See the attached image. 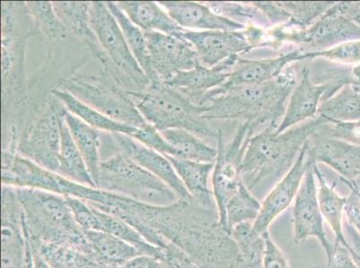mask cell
Returning <instances> with one entry per match:
<instances>
[{
    "label": "cell",
    "instance_id": "16",
    "mask_svg": "<svg viewBox=\"0 0 360 268\" xmlns=\"http://www.w3.org/2000/svg\"><path fill=\"white\" fill-rule=\"evenodd\" d=\"M307 145L309 142L303 146L292 168L261 202L259 215L252 225V231L257 236L267 232L271 223L295 201L307 168Z\"/></svg>",
    "mask_w": 360,
    "mask_h": 268
},
{
    "label": "cell",
    "instance_id": "41",
    "mask_svg": "<svg viewBox=\"0 0 360 268\" xmlns=\"http://www.w3.org/2000/svg\"><path fill=\"white\" fill-rule=\"evenodd\" d=\"M319 132L330 138L360 146V120L355 122H329L321 126Z\"/></svg>",
    "mask_w": 360,
    "mask_h": 268
},
{
    "label": "cell",
    "instance_id": "2",
    "mask_svg": "<svg viewBox=\"0 0 360 268\" xmlns=\"http://www.w3.org/2000/svg\"><path fill=\"white\" fill-rule=\"evenodd\" d=\"M296 84L295 73L287 68L267 83L243 85L216 94L200 106L202 117L207 121L243 120L255 135L260 127L279 126Z\"/></svg>",
    "mask_w": 360,
    "mask_h": 268
},
{
    "label": "cell",
    "instance_id": "45",
    "mask_svg": "<svg viewBox=\"0 0 360 268\" xmlns=\"http://www.w3.org/2000/svg\"><path fill=\"white\" fill-rule=\"evenodd\" d=\"M343 232L347 241L346 248L356 266L360 268V234L347 220L343 222Z\"/></svg>",
    "mask_w": 360,
    "mask_h": 268
},
{
    "label": "cell",
    "instance_id": "48",
    "mask_svg": "<svg viewBox=\"0 0 360 268\" xmlns=\"http://www.w3.org/2000/svg\"><path fill=\"white\" fill-rule=\"evenodd\" d=\"M119 268H165L159 258L140 254Z\"/></svg>",
    "mask_w": 360,
    "mask_h": 268
},
{
    "label": "cell",
    "instance_id": "46",
    "mask_svg": "<svg viewBox=\"0 0 360 268\" xmlns=\"http://www.w3.org/2000/svg\"><path fill=\"white\" fill-rule=\"evenodd\" d=\"M327 268H359L342 245L335 246L332 257L327 261Z\"/></svg>",
    "mask_w": 360,
    "mask_h": 268
},
{
    "label": "cell",
    "instance_id": "34",
    "mask_svg": "<svg viewBox=\"0 0 360 268\" xmlns=\"http://www.w3.org/2000/svg\"><path fill=\"white\" fill-rule=\"evenodd\" d=\"M261 202L244 182L226 208L225 227L231 234L233 228L244 223H254L261 210Z\"/></svg>",
    "mask_w": 360,
    "mask_h": 268
},
{
    "label": "cell",
    "instance_id": "19",
    "mask_svg": "<svg viewBox=\"0 0 360 268\" xmlns=\"http://www.w3.org/2000/svg\"><path fill=\"white\" fill-rule=\"evenodd\" d=\"M307 156L338 173L340 178L355 181L360 178V146L330 138L316 130L309 140Z\"/></svg>",
    "mask_w": 360,
    "mask_h": 268
},
{
    "label": "cell",
    "instance_id": "6",
    "mask_svg": "<svg viewBox=\"0 0 360 268\" xmlns=\"http://www.w3.org/2000/svg\"><path fill=\"white\" fill-rule=\"evenodd\" d=\"M97 188L153 206H168L179 201L165 182L119 149L101 162Z\"/></svg>",
    "mask_w": 360,
    "mask_h": 268
},
{
    "label": "cell",
    "instance_id": "24",
    "mask_svg": "<svg viewBox=\"0 0 360 268\" xmlns=\"http://www.w3.org/2000/svg\"><path fill=\"white\" fill-rule=\"evenodd\" d=\"M117 6L130 21L143 32H156L183 38L186 30L179 27L167 12L155 1H117Z\"/></svg>",
    "mask_w": 360,
    "mask_h": 268
},
{
    "label": "cell",
    "instance_id": "36",
    "mask_svg": "<svg viewBox=\"0 0 360 268\" xmlns=\"http://www.w3.org/2000/svg\"><path fill=\"white\" fill-rule=\"evenodd\" d=\"M52 6L67 30L91 41L96 40L90 25V2L54 1Z\"/></svg>",
    "mask_w": 360,
    "mask_h": 268
},
{
    "label": "cell",
    "instance_id": "28",
    "mask_svg": "<svg viewBox=\"0 0 360 268\" xmlns=\"http://www.w3.org/2000/svg\"><path fill=\"white\" fill-rule=\"evenodd\" d=\"M314 168H315L321 213L335 234V243L333 246L342 245L347 248L345 232H343V215H345L346 197H343L337 192L335 182L332 185L327 182L325 175L317 166L316 163Z\"/></svg>",
    "mask_w": 360,
    "mask_h": 268
},
{
    "label": "cell",
    "instance_id": "32",
    "mask_svg": "<svg viewBox=\"0 0 360 268\" xmlns=\"http://www.w3.org/2000/svg\"><path fill=\"white\" fill-rule=\"evenodd\" d=\"M30 245L51 268H103L89 251L74 245Z\"/></svg>",
    "mask_w": 360,
    "mask_h": 268
},
{
    "label": "cell",
    "instance_id": "50",
    "mask_svg": "<svg viewBox=\"0 0 360 268\" xmlns=\"http://www.w3.org/2000/svg\"><path fill=\"white\" fill-rule=\"evenodd\" d=\"M26 241H27V251H26V254H27V255H26V267L25 268H34V266H32V250H31L30 243H29L27 237H26Z\"/></svg>",
    "mask_w": 360,
    "mask_h": 268
},
{
    "label": "cell",
    "instance_id": "31",
    "mask_svg": "<svg viewBox=\"0 0 360 268\" xmlns=\"http://www.w3.org/2000/svg\"><path fill=\"white\" fill-rule=\"evenodd\" d=\"M105 2L110 11L112 13L114 18H115L117 22H119L131 53H132L134 58H136L137 63H139L140 67L142 68L143 73H145L147 78H148L150 83H160L155 72L153 70L145 32L141 30L139 26L133 24V22L130 21V19L127 18L125 13L121 11L119 6H117L115 2Z\"/></svg>",
    "mask_w": 360,
    "mask_h": 268
},
{
    "label": "cell",
    "instance_id": "14",
    "mask_svg": "<svg viewBox=\"0 0 360 268\" xmlns=\"http://www.w3.org/2000/svg\"><path fill=\"white\" fill-rule=\"evenodd\" d=\"M1 268H25V217L15 187L2 185Z\"/></svg>",
    "mask_w": 360,
    "mask_h": 268
},
{
    "label": "cell",
    "instance_id": "13",
    "mask_svg": "<svg viewBox=\"0 0 360 268\" xmlns=\"http://www.w3.org/2000/svg\"><path fill=\"white\" fill-rule=\"evenodd\" d=\"M153 72L160 83L172 79L180 71L200 64L194 47L184 38L162 32H145Z\"/></svg>",
    "mask_w": 360,
    "mask_h": 268
},
{
    "label": "cell",
    "instance_id": "10",
    "mask_svg": "<svg viewBox=\"0 0 360 268\" xmlns=\"http://www.w3.org/2000/svg\"><path fill=\"white\" fill-rule=\"evenodd\" d=\"M89 16L91 31L96 36L98 43L109 55L114 65L139 86H146L150 83L131 53L119 22L110 11L106 2H90Z\"/></svg>",
    "mask_w": 360,
    "mask_h": 268
},
{
    "label": "cell",
    "instance_id": "20",
    "mask_svg": "<svg viewBox=\"0 0 360 268\" xmlns=\"http://www.w3.org/2000/svg\"><path fill=\"white\" fill-rule=\"evenodd\" d=\"M176 25L184 30L242 31L245 25L217 14L207 4L192 1H159Z\"/></svg>",
    "mask_w": 360,
    "mask_h": 268
},
{
    "label": "cell",
    "instance_id": "25",
    "mask_svg": "<svg viewBox=\"0 0 360 268\" xmlns=\"http://www.w3.org/2000/svg\"><path fill=\"white\" fill-rule=\"evenodd\" d=\"M174 166L176 174L181 179L193 201L206 208H212L214 204L212 189L209 188L210 178L214 168V163H202L176 158L165 155Z\"/></svg>",
    "mask_w": 360,
    "mask_h": 268
},
{
    "label": "cell",
    "instance_id": "21",
    "mask_svg": "<svg viewBox=\"0 0 360 268\" xmlns=\"http://www.w3.org/2000/svg\"><path fill=\"white\" fill-rule=\"evenodd\" d=\"M330 83L316 84L311 78L310 70L304 67L301 78L290 93L285 113L276 130L280 134L317 116L320 103L322 102Z\"/></svg>",
    "mask_w": 360,
    "mask_h": 268
},
{
    "label": "cell",
    "instance_id": "11",
    "mask_svg": "<svg viewBox=\"0 0 360 268\" xmlns=\"http://www.w3.org/2000/svg\"><path fill=\"white\" fill-rule=\"evenodd\" d=\"M315 161L307 156V168L301 182L293 206L294 243H301L310 237L316 238L325 250L327 261L332 257L335 246L330 243L323 227L321 213L317 182L315 174Z\"/></svg>",
    "mask_w": 360,
    "mask_h": 268
},
{
    "label": "cell",
    "instance_id": "44",
    "mask_svg": "<svg viewBox=\"0 0 360 268\" xmlns=\"http://www.w3.org/2000/svg\"><path fill=\"white\" fill-rule=\"evenodd\" d=\"M340 181L348 186L349 194L346 197L345 215L346 220L360 234V192L352 182L340 178Z\"/></svg>",
    "mask_w": 360,
    "mask_h": 268
},
{
    "label": "cell",
    "instance_id": "18",
    "mask_svg": "<svg viewBox=\"0 0 360 268\" xmlns=\"http://www.w3.org/2000/svg\"><path fill=\"white\" fill-rule=\"evenodd\" d=\"M111 135L113 136L117 148L120 152L165 182L175 192L180 201H193L181 179L176 174L174 166L165 155L125 134L114 133Z\"/></svg>",
    "mask_w": 360,
    "mask_h": 268
},
{
    "label": "cell",
    "instance_id": "30",
    "mask_svg": "<svg viewBox=\"0 0 360 268\" xmlns=\"http://www.w3.org/2000/svg\"><path fill=\"white\" fill-rule=\"evenodd\" d=\"M317 116L327 122L360 120V85L347 84L332 97L322 100Z\"/></svg>",
    "mask_w": 360,
    "mask_h": 268
},
{
    "label": "cell",
    "instance_id": "5",
    "mask_svg": "<svg viewBox=\"0 0 360 268\" xmlns=\"http://www.w3.org/2000/svg\"><path fill=\"white\" fill-rule=\"evenodd\" d=\"M137 109L147 123L157 130L185 129L200 138L218 139L215 132L202 117V107L185 95L163 83H150L147 93H129Z\"/></svg>",
    "mask_w": 360,
    "mask_h": 268
},
{
    "label": "cell",
    "instance_id": "40",
    "mask_svg": "<svg viewBox=\"0 0 360 268\" xmlns=\"http://www.w3.org/2000/svg\"><path fill=\"white\" fill-rule=\"evenodd\" d=\"M68 207L73 213L75 220L83 231H99L100 222L96 208L82 199L65 196Z\"/></svg>",
    "mask_w": 360,
    "mask_h": 268
},
{
    "label": "cell",
    "instance_id": "17",
    "mask_svg": "<svg viewBox=\"0 0 360 268\" xmlns=\"http://www.w3.org/2000/svg\"><path fill=\"white\" fill-rule=\"evenodd\" d=\"M65 109L60 112L52 109L35 124L20 147L25 158L35 164L57 174L60 152L61 119Z\"/></svg>",
    "mask_w": 360,
    "mask_h": 268
},
{
    "label": "cell",
    "instance_id": "42",
    "mask_svg": "<svg viewBox=\"0 0 360 268\" xmlns=\"http://www.w3.org/2000/svg\"><path fill=\"white\" fill-rule=\"evenodd\" d=\"M159 260L165 268H200L185 251L170 243L162 247Z\"/></svg>",
    "mask_w": 360,
    "mask_h": 268
},
{
    "label": "cell",
    "instance_id": "22",
    "mask_svg": "<svg viewBox=\"0 0 360 268\" xmlns=\"http://www.w3.org/2000/svg\"><path fill=\"white\" fill-rule=\"evenodd\" d=\"M240 57H232L214 67L201 63L188 71H180L165 84L185 95L193 103L200 105L206 94L222 84L230 77Z\"/></svg>",
    "mask_w": 360,
    "mask_h": 268
},
{
    "label": "cell",
    "instance_id": "7",
    "mask_svg": "<svg viewBox=\"0 0 360 268\" xmlns=\"http://www.w3.org/2000/svg\"><path fill=\"white\" fill-rule=\"evenodd\" d=\"M333 6L305 30H286L277 26L270 32V41L276 47L289 42L304 52L315 53L345 42L360 40L359 26L336 13Z\"/></svg>",
    "mask_w": 360,
    "mask_h": 268
},
{
    "label": "cell",
    "instance_id": "49",
    "mask_svg": "<svg viewBox=\"0 0 360 268\" xmlns=\"http://www.w3.org/2000/svg\"><path fill=\"white\" fill-rule=\"evenodd\" d=\"M31 250L32 256V266H34V268H51L50 266H49L47 262H46L44 258L40 256V254H39L37 251L32 250V247Z\"/></svg>",
    "mask_w": 360,
    "mask_h": 268
},
{
    "label": "cell",
    "instance_id": "4",
    "mask_svg": "<svg viewBox=\"0 0 360 268\" xmlns=\"http://www.w3.org/2000/svg\"><path fill=\"white\" fill-rule=\"evenodd\" d=\"M15 188L24 212L25 234L32 244H70L91 253L65 196L41 189Z\"/></svg>",
    "mask_w": 360,
    "mask_h": 268
},
{
    "label": "cell",
    "instance_id": "26",
    "mask_svg": "<svg viewBox=\"0 0 360 268\" xmlns=\"http://www.w3.org/2000/svg\"><path fill=\"white\" fill-rule=\"evenodd\" d=\"M91 254L103 268H119L142 254L133 245L101 231H84Z\"/></svg>",
    "mask_w": 360,
    "mask_h": 268
},
{
    "label": "cell",
    "instance_id": "1",
    "mask_svg": "<svg viewBox=\"0 0 360 268\" xmlns=\"http://www.w3.org/2000/svg\"><path fill=\"white\" fill-rule=\"evenodd\" d=\"M148 224L155 233L185 251L200 268L240 266V248L221 227L214 209L179 199L172 205L157 206Z\"/></svg>",
    "mask_w": 360,
    "mask_h": 268
},
{
    "label": "cell",
    "instance_id": "39",
    "mask_svg": "<svg viewBox=\"0 0 360 268\" xmlns=\"http://www.w3.org/2000/svg\"><path fill=\"white\" fill-rule=\"evenodd\" d=\"M309 53V60L322 58L345 65L360 64V40L345 42L329 50Z\"/></svg>",
    "mask_w": 360,
    "mask_h": 268
},
{
    "label": "cell",
    "instance_id": "12",
    "mask_svg": "<svg viewBox=\"0 0 360 268\" xmlns=\"http://www.w3.org/2000/svg\"><path fill=\"white\" fill-rule=\"evenodd\" d=\"M63 86L65 91L74 95L82 102L117 122L129 124L137 128H143L149 124L129 96L117 93L101 84L94 83L88 80L87 77L68 80Z\"/></svg>",
    "mask_w": 360,
    "mask_h": 268
},
{
    "label": "cell",
    "instance_id": "9",
    "mask_svg": "<svg viewBox=\"0 0 360 268\" xmlns=\"http://www.w3.org/2000/svg\"><path fill=\"white\" fill-rule=\"evenodd\" d=\"M254 134L247 123L241 124L230 145L226 146L224 133L219 130L218 156L212 174V194L221 227H225L226 208L243 181L241 166L248 140Z\"/></svg>",
    "mask_w": 360,
    "mask_h": 268
},
{
    "label": "cell",
    "instance_id": "8",
    "mask_svg": "<svg viewBox=\"0 0 360 268\" xmlns=\"http://www.w3.org/2000/svg\"><path fill=\"white\" fill-rule=\"evenodd\" d=\"M182 37L194 47L199 61L207 67L240 57L259 46L273 47L270 41H263L264 32L254 25L242 31L186 30Z\"/></svg>",
    "mask_w": 360,
    "mask_h": 268
},
{
    "label": "cell",
    "instance_id": "15",
    "mask_svg": "<svg viewBox=\"0 0 360 268\" xmlns=\"http://www.w3.org/2000/svg\"><path fill=\"white\" fill-rule=\"evenodd\" d=\"M309 60V54L300 48L281 55L279 57L265 58V60H250L238 58L237 63L232 70L230 77L221 86L209 91L201 101L200 105L206 102L216 94L231 89V88L243 86V85L259 84L276 79L285 71L288 65Z\"/></svg>",
    "mask_w": 360,
    "mask_h": 268
},
{
    "label": "cell",
    "instance_id": "37",
    "mask_svg": "<svg viewBox=\"0 0 360 268\" xmlns=\"http://www.w3.org/2000/svg\"><path fill=\"white\" fill-rule=\"evenodd\" d=\"M279 3L290 15V20L279 26L286 30H305L335 4V1Z\"/></svg>",
    "mask_w": 360,
    "mask_h": 268
},
{
    "label": "cell",
    "instance_id": "33",
    "mask_svg": "<svg viewBox=\"0 0 360 268\" xmlns=\"http://www.w3.org/2000/svg\"><path fill=\"white\" fill-rule=\"evenodd\" d=\"M176 152V158L202 163H215L218 149L206 145L200 137L185 129H168L160 132Z\"/></svg>",
    "mask_w": 360,
    "mask_h": 268
},
{
    "label": "cell",
    "instance_id": "47",
    "mask_svg": "<svg viewBox=\"0 0 360 268\" xmlns=\"http://www.w3.org/2000/svg\"><path fill=\"white\" fill-rule=\"evenodd\" d=\"M333 8L336 13L345 16V18L354 22L355 25L360 27V2H335Z\"/></svg>",
    "mask_w": 360,
    "mask_h": 268
},
{
    "label": "cell",
    "instance_id": "43",
    "mask_svg": "<svg viewBox=\"0 0 360 268\" xmlns=\"http://www.w3.org/2000/svg\"><path fill=\"white\" fill-rule=\"evenodd\" d=\"M264 250L263 255V268H290L285 255L274 243L269 231L263 234Z\"/></svg>",
    "mask_w": 360,
    "mask_h": 268
},
{
    "label": "cell",
    "instance_id": "51",
    "mask_svg": "<svg viewBox=\"0 0 360 268\" xmlns=\"http://www.w3.org/2000/svg\"><path fill=\"white\" fill-rule=\"evenodd\" d=\"M353 74H354L356 85H360V64L356 67H353Z\"/></svg>",
    "mask_w": 360,
    "mask_h": 268
},
{
    "label": "cell",
    "instance_id": "38",
    "mask_svg": "<svg viewBox=\"0 0 360 268\" xmlns=\"http://www.w3.org/2000/svg\"><path fill=\"white\" fill-rule=\"evenodd\" d=\"M26 6L34 16L39 27L51 40H63L67 37V28L56 14L52 2L28 1L26 2Z\"/></svg>",
    "mask_w": 360,
    "mask_h": 268
},
{
    "label": "cell",
    "instance_id": "3",
    "mask_svg": "<svg viewBox=\"0 0 360 268\" xmlns=\"http://www.w3.org/2000/svg\"><path fill=\"white\" fill-rule=\"evenodd\" d=\"M316 116L285 132L276 133V126H269L248 140L241 166L242 180L252 192L276 185L290 171L305 143L326 124Z\"/></svg>",
    "mask_w": 360,
    "mask_h": 268
},
{
    "label": "cell",
    "instance_id": "52",
    "mask_svg": "<svg viewBox=\"0 0 360 268\" xmlns=\"http://www.w3.org/2000/svg\"><path fill=\"white\" fill-rule=\"evenodd\" d=\"M238 268H263V267H248L244 266V264H240Z\"/></svg>",
    "mask_w": 360,
    "mask_h": 268
},
{
    "label": "cell",
    "instance_id": "27",
    "mask_svg": "<svg viewBox=\"0 0 360 268\" xmlns=\"http://www.w3.org/2000/svg\"><path fill=\"white\" fill-rule=\"evenodd\" d=\"M64 117L68 129L70 130L72 138L83 156L85 164H86L91 178L94 179L97 187V180L99 176L101 162V130L94 128L67 109H65Z\"/></svg>",
    "mask_w": 360,
    "mask_h": 268
},
{
    "label": "cell",
    "instance_id": "29",
    "mask_svg": "<svg viewBox=\"0 0 360 268\" xmlns=\"http://www.w3.org/2000/svg\"><path fill=\"white\" fill-rule=\"evenodd\" d=\"M64 112L61 119L60 152L57 174L77 184L97 188L83 156L72 138L70 130L65 123Z\"/></svg>",
    "mask_w": 360,
    "mask_h": 268
},
{
    "label": "cell",
    "instance_id": "23",
    "mask_svg": "<svg viewBox=\"0 0 360 268\" xmlns=\"http://www.w3.org/2000/svg\"><path fill=\"white\" fill-rule=\"evenodd\" d=\"M52 93L60 102L63 103L65 109L79 117L94 128L110 134H125V135L139 140L141 143L145 142L147 129H148L150 123L143 128H137V127L129 126V124L117 122L116 120L110 119L105 114H101L99 111L82 102L80 100L67 91L54 90Z\"/></svg>",
    "mask_w": 360,
    "mask_h": 268
},
{
    "label": "cell",
    "instance_id": "35",
    "mask_svg": "<svg viewBox=\"0 0 360 268\" xmlns=\"http://www.w3.org/2000/svg\"><path fill=\"white\" fill-rule=\"evenodd\" d=\"M96 215L100 222V230L114 235L126 243L133 245L142 254L159 258L162 247H157L150 244L141 235L139 232L131 225L126 223L115 215L106 213L96 208Z\"/></svg>",
    "mask_w": 360,
    "mask_h": 268
}]
</instances>
